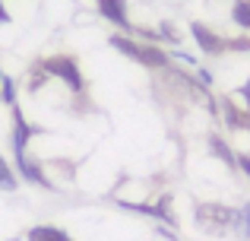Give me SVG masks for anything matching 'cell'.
I'll return each mask as SVG.
<instances>
[{
	"label": "cell",
	"instance_id": "8fae6325",
	"mask_svg": "<svg viewBox=\"0 0 250 241\" xmlns=\"http://www.w3.org/2000/svg\"><path fill=\"white\" fill-rule=\"evenodd\" d=\"M19 187V175H16V168L10 165V162L0 155V191H6V194H13Z\"/></svg>",
	"mask_w": 250,
	"mask_h": 241
},
{
	"label": "cell",
	"instance_id": "5bb4252c",
	"mask_svg": "<svg viewBox=\"0 0 250 241\" xmlns=\"http://www.w3.org/2000/svg\"><path fill=\"white\" fill-rule=\"evenodd\" d=\"M234 229L241 232V238L250 241V203H244V206L238 210V225H234Z\"/></svg>",
	"mask_w": 250,
	"mask_h": 241
},
{
	"label": "cell",
	"instance_id": "6da1fadb",
	"mask_svg": "<svg viewBox=\"0 0 250 241\" xmlns=\"http://www.w3.org/2000/svg\"><path fill=\"white\" fill-rule=\"evenodd\" d=\"M108 44L117 48L124 57L136 61L140 67H146V70H165V67H171V54L165 48L149 44V42H140V38H133V35H111Z\"/></svg>",
	"mask_w": 250,
	"mask_h": 241
},
{
	"label": "cell",
	"instance_id": "2e32d148",
	"mask_svg": "<svg viewBox=\"0 0 250 241\" xmlns=\"http://www.w3.org/2000/svg\"><path fill=\"white\" fill-rule=\"evenodd\" d=\"M196 83H200L203 89H212V70H206V67H196Z\"/></svg>",
	"mask_w": 250,
	"mask_h": 241
},
{
	"label": "cell",
	"instance_id": "30bf717a",
	"mask_svg": "<svg viewBox=\"0 0 250 241\" xmlns=\"http://www.w3.org/2000/svg\"><path fill=\"white\" fill-rule=\"evenodd\" d=\"M25 241H73V238L57 225H35V229L25 232Z\"/></svg>",
	"mask_w": 250,
	"mask_h": 241
},
{
	"label": "cell",
	"instance_id": "ac0fdd59",
	"mask_svg": "<svg viewBox=\"0 0 250 241\" xmlns=\"http://www.w3.org/2000/svg\"><path fill=\"white\" fill-rule=\"evenodd\" d=\"M228 51H250V38H228Z\"/></svg>",
	"mask_w": 250,
	"mask_h": 241
},
{
	"label": "cell",
	"instance_id": "3957f363",
	"mask_svg": "<svg viewBox=\"0 0 250 241\" xmlns=\"http://www.w3.org/2000/svg\"><path fill=\"white\" fill-rule=\"evenodd\" d=\"M193 219H196V225H200V232L228 235V232L238 225V210H231V206H225V203H196Z\"/></svg>",
	"mask_w": 250,
	"mask_h": 241
},
{
	"label": "cell",
	"instance_id": "277c9868",
	"mask_svg": "<svg viewBox=\"0 0 250 241\" xmlns=\"http://www.w3.org/2000/svg\"><path fill=\"white\" fill-rule=\"evenodd\" d=\"M190 35H193L196 48L203 51L206 57H219V54H228V38L222 35V32L209 29V25L203 22H190Z\"/></svg>",
	"mask_w": 250,
	"mask_h": 241
},
{
	"label": "cell",
	"instance_id": "d6986e66",
	"mask_svg": "<svg viewBox=\"0 0 250 241\" xmlns=\"http://www.w3.org/2000/svg\"><path fill=\"white\" fill-rule=\"evenodd\" d=\"M238 168L244 172V178H250V153H238Z\"/></svg>",
	"mask_w": 250,
	"mask_h": 241
},
{
	"label": "cell",
	"instance_id": "9a60e30c",
	"mask_svg": "<svg viewBox=\"0 0 250 241\" xmlns=\"http://www.w3.org/2000/svg\"><path fill=\"white\" fill-rule=\"evenodd\" d=\"M231 99H244V108L250 111V80H244L238 89H234V92H231Z\"/></svg>",
	"mask_w": 250,
	"mask_h": 241
},
{
	"label": "cell",
	"instance_id": "44dd1931",
	"mask_svg": "<svg viewBox=\"0 0 250 241\" xmlns=\"http://www.w3.org/2000/svg\"><path fill=\"white\" fill-rule=\"evenodd\" d=\"M10 241H19V238H10Z\"/></svg>",
	"mask_w": 250,
	"mask_h": 241
},
{
	"label": "cell",
	"instance_id": "4fadbf2b",
	"mask_svg": "<svg viewBox=\"0 0 250 241\" xmlns=\"http://www.w3.org/2000/svg\"><path fill=\"white\" fill-rule=\"evenodd\" d=\"M0 102H3L6 108H13V105H19L16 102V80H10V76H0Z\"/></svg>",
	"mask_w": 250,
	"mask_h": 241
},
{
	"label": "cell",
	"instance_id": "7a4b0ae2",
	"mask_svg": "<svg viewBox=\"0 0 250 241\" xmlns=\"http://www.w3.org/2000/svg\"><path fill=\"white\" fill-rule=\"evenodd\" d=\"M38 61H42V67L48 70L51 80L63 83L73 95H83L85 92V76H83L80 61H76L73 54H51V57H38Z\"/></svg>",
	"mask_w": 250,
	"mask_h": 241
},
{
	"label": "cell",
	"instance_id": "9c48e42d",
	"mask_svg": "<svg viewBox=\"0 0 250 241\" xmlns=\"http://www.w3.org/2000/svg\"><path fill=\"white\" fill-rule=\"evenodd\" d=\"M48 83H51L48 70L42 67V61H35V64L29 67V73H25V92H29V95H38L44 86H48Z\"/></svg>",
	"mask_w": 250,
	"mask_h": 241
},
{
	"label": "cell",
	"instance_id": "603a6c76",
	"mask_svg": "<svg viewBox=\"0 0 250 241\" xmlns=\"http://www.w3.org/2000/svg\"><path fill=\"white\" fill-rule=\"evenodd\" d=\"M174 241H177V238H174Z\"/></svg>",
	"mask_w": 250,
	"mask_h": 241
},
{
	"label": "cell",
	"instance_id": "7c38bea8",
	"mask_svg": "<svg viewBox=\"0 0 250 241\" xmlns=\"http://www.w3.org/2000/svg\"><path fill=\"white\" fill-rule=\"evenodd\" d=\"M231 22L238 29L250 32V0H234L231 3Z\"/></svg>",
	"mask_w": 250,
	"mask_h": 241
},
{
	"label": "cell",
	"instance_id": "e0dca14e",
	"mask_svg": "<svg viewBox=\"0 0 250 241\" xmlns=\"http://www.w3.org/2000/svg\"><path fill=\"white\" fill-rule=\"evenodd\" d=\"M171 57H174V61H181V64H190V67H196V57H193V54H187V51H181V48L171 51Z\"/></svg>",
	"mask_w": 250,
	"mask_h": 241
},
{
	"label": "cell",
	"instance_id": "52a82bcc",
	"mask_svg": "<svg viewBox=\"0 0 250 241\" xmlns=\"http://www.w3.org/2000/svg\"><path fill=\"white\" fill-rule=\"evenodd\" d=\"M219 105H222V121L228 124V130H250V111L244 105H234L231 95H222Z\"/></svg>",
	"mask_w": 250,
	"mask_h": 241
},
{
	"label": "cell",
	"instance_id": "ffe728a7",
	"mask_svg": "<svg viewBox=\"0 0 250 241\" xmlns=\"http://www.w3.org/2000/svg\"><path fill=\"white\" fill-rule=\"evenodd\" d=\"M13 22V16H10V10L3 6V0H0V25H10Z\"/></svg>",
	"mask_w": 250,
	"mask_h": 241
},
{
	"label": "cell",
	"instance_id": "7402d4cb",
	"mask_svg": "<svg viewBox=\"0 0 250 241\" xmlns=\"http://www.w3.org/2000/svg\"><path fill=\"white\" fill-rule=\"evenodd\" d=\"M0 76H3V70H0Z\"/></svg>",
	"mask_w": 250,
	"mask_h": 241
},
{
	"label": "cell",
	"instance_id": "ba28073f",
	"mask_svg": "<svg viewBox=\"0 0 250 241\" xmlns=\"http://www.w3.org/2000/svg\"><path fill=\"white\" fill-rule=\"evenodd\" d=\"M206 146L215 153V159H219V162H225L228 168H238V153L228 146V140H225L222 133H209V136H206Z\"/></svg>",
	"mask_w": 250,
	"mask_h": 241
},
{
	"label": "cell",
	"instance_id": "5b68a950",
	"mask_svg": "<svg viewBox=\"0 0 250 241\" xmlns=\"http://www.w3.org/2000/svg\"><path fill=\"white\" fill-rule=\"evenodd\" d=\"M13 159H16L13 168H16V175L25 181V184H35V187H42V191H57V184L48 178V172L35 162V155L22 153V155H13Z\"/></svg>",
	"mask_w": 250,
	"mask_h": 241
},
{
	"label": "cell",
	"instance_id": "8992f818",
	"mask_svg": "<svg viewBox=\"0 0 250 241\" xmlns=\"http://www.w3.org/2000/svg\"><path fill=\"white\" fill-rule=\"evenodd\" d=\"M95 10L102 19H108L111 25L121 29V35H133L136 25L130 22V13H127V0H95Z\"/></svg>",
	"mask_w": 250,
	"mask_h": 241
}]
</instances>
